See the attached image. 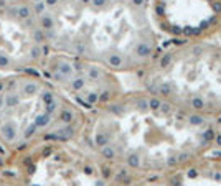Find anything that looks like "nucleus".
<instances>
[{
    "label": "nucleus",
    "instance_id": "f257e3e1",
    "mask_svg": "<svg viewBox=\"0 0 221 186\" xmlns=\"http://www.w3.org/2000/svg\"><path fill=\"white\" fill-rule=\"evenodd\" d=\"M86 145L125 178H159L218 147L216 120L142 87L94 107Z\"/></svg>",
    "mask_w": 221,
    "mask_h": 186
},
{
    "label": "nucleus",
    "instance_id": "f03ea898",
    "mask_svg": "<svg viewBox=\"0 0 221 186\" xmlns=\"http://www.w3.org/2000/svg\"><path fill=\"white\" fill-rule=\"evenodd\" d=\"M43 28L63 55L117 74H137L163 45L147 0H43Z\"/></svg>",
    "mask_w": 221,
    "mask_h": 186
},
{
    "label": "nucleus",
    "instance_id": "7ed1b4c3",
    "mask_svg": "<svg viewBox=\"0 0 221 186\" xmlns=\"http://www.w3.org/2000/svg\"><path fill=\"white\" fill-rule=\"evenodd\" d=\"M137 81L163 101L216 120L221 117V43L216 38L163 43Z\"/></svg>",
    "mask_w": 221,
    "mask_h": 186
},
{
    "label": "nucleus",
    "instance_id": "20e7f679",
    "mask_svg": "<svg viewBox=\"0 0 221 186\" xmlns=\"http://www.w3.org/2000/svg\"><path fill=\"white\" fill-rule=\"evenodd\" d=\"M163 43L215 38L221 30V0H147Z\"/></svg>",
    "mask_w": 221,
    "mask_h": 186
},
{
    "label": "nucleus",
    "instance_id": "39448f33",
    "mask_svg": "<svg viewBox=\"0 0 221 186\" xmlns=\"http://www.w3.org/2000/svg\"><path fill=\"white\" fill-rule=\"evenodd\" d=\"M160 178L165 186H221V147L201 153Z\"/></svg>",
    "mask_w": 221,
    "mask_h": 186
},
{
    "label": "nucleus",
    "instance_id": "423d86ee",
    "mask_svg": "<svg viewBox=\"0 0 221 186\" xmlns=\"http://www.w3.org/2000/svg\"><path fill=\"white\" fill-rule=\"evenodd\" d=\"M125 186H165L162 178H129Z\"/></svg>",
    "mask_w": 221,
    "mask_h": 186
},
{
    "label": "nucleus",
    "instance_id": "0eeeda50",
    "mask_svg": "<svg viewBox=\"0 0 221 186\" xmlns=\"http://www.w3.org/2000/svg\"><path fill=\"white\" fill-rule=\"evenodd\" d=\"M216 125H218V145L221 147V117L216 119Z\"/></svg>",
    "mask_w": 221,
    "mask_h": 186
},
{
    "label": "nucleus",
    "instance_id": "6e6552de",
    "mask_svg": "<svg viewBox=\"0 0 221 186\" xmlns=\"http://www.w3.org/2000/svg\"><path fill=\"white\" fill-rule=\"evenodd\" d=\"M215 38H216V40H218V41H220V43H221V30H220V31H218V35H216V36H215Z\"/></svg>",
    "mask_w": 221,
    "mask_h": 186
}]
</instances>
